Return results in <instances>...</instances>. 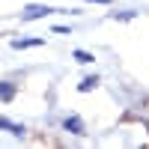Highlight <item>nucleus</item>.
<instances>
[{"mask_svg":"<svg viewBox=\"0 0 149 149\" xmlns=\"http://www.w3.org/2000/svg\"><path fill=\"white\" fill-rule=\"evenodd\" d=\"M51 6H39V3H33V6H24V12H21V18L24 21H36V18H45V15H51Z\"/></svg>","mask_w":149,"mask_h":149,"instance_id":"nucleus-1","label":"nucleus"},{"mask_svg":"<svg viewBox=\"0 0 149 149\" xmlns=\"http://www.w3.org/2000/svg\"><path fill=\"white\" fill-rule=\"evenodd\" d=\"M63 125H66L72 134H84V119H81V116H69Z\"/></svg>","mask_w":149,"mask_h":149,"instance_id":"nucleus-2","label":"nucleus"},{"mask_svg":"<svg viewBox=\"0 0 149 149\" xmlns=\"http://www.w3.org/2000/svg\"><path fill=\"white\" fill-rule=\"evenodd\" d=\"M0 128L12 131L15 137H24V125H18V122H9V119H0Z\"/></svg>","mask_w":149,"mask_h":149,"instance_id":"nucleus-3","label":"nucleus"},{"mask_svg":"<svg viewBox=\"0 0 149 149\" xmlns=\"http://www.w3.org/2000/svg\"><path fill=\"white\" fill-rule=\"evenodd\" d=\"M12 95H15V86L6 84V81H0V102H9Z\"/></svg>","mask_w":149,"mask_h":149,"instance_id":"nucleus-4","label":"nucleus"},{"mask_svg":"<svg viewBox=\"0 0 149 149\" xmlns=\"http://www.w3.org/2000/svg\"><path fill=\"white\" fill-rule=\"evenodd\" d=\"M33 45H42V39H15L12 48H33Z\"/></svg>","mask_w":149,"mask_h":149,"instance_id":"nucleus-5","label":"nucleus"},{"mask_svg":"<svg viewBox=\"0 0 149 149\" xmlns=\"http://www.w3.org/2000/svg\"><path fill=\"white\" fill-rule=\"evenodd\" d=\"M98 86V78H84V84H81V93H90V90H95Z\"/></svg>","mask_w":149,"mask_h":149,"instance_id":"nucleus-6","label":"nucleus"},{"mask_svg":"<svg viewBox=\"0 0 149 149\" xmlns=\"http://www.w3.org/2000/svg\"><path fill=\"white\" fill-rule=\"evenodd\" d=\"M74 60H78V63H93V57L86 51H74Z\"/></svg>","mask_w":149,"mask_h":149,"instance_id":"nucleus-7","label":"nucleus"},{"mask_svg":"<svg viewBox=\"0 0 149 149\" xmlns=\"http://www.w3.org/2000/svg\"><path fill=\"white\" fill-rule=\"evenodd\" d=\"M93 3H110V0H93Z\"/></svg>","mask_w":149,"mask_h":149,"instance_id":"nucleus-8","label":"nucleus"}]
</instances>
